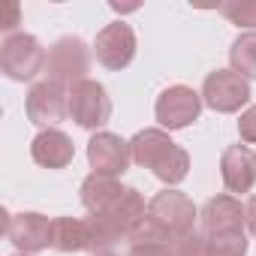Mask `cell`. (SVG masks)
<instances>
[{"mask_svg":"<svg viewBox=\"0 0 256 256\" xmlns=\"http://www.w3.org/2000/svg\"><path fill=\"white\" fill-rule=\"evenodd\" d=\"M193 229H199V211L193 205V199L181 190L166 187L163 193H157L148 202V214L139 223V229L133 232L130 244L136 241H178L184 235H190Z\"/></svg>","mask_w":256,"mask_h":256,"instance_id":"obj_1","label":"cell"},{"mask_svg":"<svg viewBox=\"0 0 256 256\" xmlns=\"http://www.w3.org/2000/svg\"><path fill=\"white\" fill-rule=\"evenodd\" d=\"M130 157L133 163H139L142 169H151L163 184L175 187L187 178L190 172V154L175 145L169 139L166 130L160 126H148V130H139L133 139H130Z\"/></svg>","mask_w":256,"mask_h":256,"instance_id":"obj_2","label":"cell"},{"mask_svg":"<svg viewBox=\"0 0 256 256\" xmlns=\"http://www.w3.org/2000/svg\"><path fill=\"white\" fill-rule=\"evenodd\" d=\"M48 64V52L34 34H12L0 42V70L12 82H34Z\"/></svg>","mask_w":256,"mask_h":256,"instance_id":"obj_3","label":"cell"},{"mask_svg":"<svg viewBox=\"0 0 256 256\" xmlns=\"http://www.w3.org/2000/svg\"><path fill=\"white\" fill-rule=\"evenodd\" d=\"M66 106H70V118L84 126V130H102L112 118V100H108V90L106 84L94 82V78H84L78 84H72L66 90Z\"/></svg>","mask_w":256,"mask_h":256,"instance_id":"obj_4","label":"cell"},{"mask_svg":"<svg viewBox=\"0 0 256 256\" xmlns=\"http://www.w3.org/2000/svg\"><path fill=\"white\" fill-rule=\"evenodd\" d=\"M48 78L58 82L60 88H72L78 82L88 78V70H90V52L84 46V40L78 36H60L52 48H48Z\"/></svg>","mask_w":256,"mask_h":256,"instance_id":"obj_5","label":"cell"},{"mask_svg":"<svg viewBox=\"0 0 256 256\" xmlns=\"http://www.w3.org/2000/svg\"><path fill=\"white\" fill-rule=\"evenodd\" d=\"M202 94L187 88V84H172L166 88L157 102H154V118L160 124V130H184L193 120H199L202 112Z\"/></svg>","mask_w":256,"mask_h":256,"instance_id":"obj_6","label":"cell"},{"mask_svg":"<svg viewBox=\"0 0 256 256\" xmlns=\"http://www.w3.org/2000/svg\"><path fill=\"white\" fill-rule=\"evenodd\" d=\"M202 102L220 114H235L250 102V84L232 70H214L202 82Z\"/></svg>","mask_w":256,"mask_h":256,"instance_id":"obj_7","label":"cell"},{"mask_svg":"<svg viewBox=\"0 0 256 256\" xmlns=\"http://www.w3.org/2000/svg\"><path fill=\"white\" fill-rule=\"evenodd\" d=\"M24 112H28L30 124L42 126V130H58V124L70 114L66 88H60L52 78H42V82L30 84L28 100H24Z\"/></svg>","mask_w":256,"mask_h":256,"instance_id":"obj_8","label":"cell"},{"mask_svg":"<svg viewBox=\"0 0 256 256\" xmlns=\"http://www.w3.org/2000/svg\"><path fill=\"white\" fill-rule=\"evenodd\" d=\"M94 54H96V64H102L106 70L130 66L133 58H136V34H133V28L126 22L106 24L94 40Z\"/></svg>","mask_w":256,"mask_h":256,"instance_id":"obj_9","label":"cell"},{"mask_svg":"<svg viewBox=\"0 0 256 256\" xmlns=\"http://www.w3.org/2000/svg\"><path fill=\"white\" fill-rule=\"evenodd\" d=\"M199 232L205 238L223 232H247V208L229 193L211 196L199 211Z\"/></svg>","mask_w":256,"mask_h":256,"instance_id":"obj_10","label":"cell"},{"mask_svg":"<svg viewBox=\"0 0 256 256\" xmlns=\"http://www.w3.org/2000/svg\"><path fill=\"white\" fill-rule=\"evenodd\" d=\"M52 226H54V220H48L46 214H36V211L6 214V235L16 244V250L28 253V256L52 247Z\"/></svg>","mask_w":256,"mask_h":256,"instance_id":"obj_11","label":"cell"},{"mask_svg":"<svg viewBox=\"0 0 256 256\" xmlns=\"http://www.w3.org/2000/svg\"><path fill=\"white\" fill-rule=\"evenodd\" d=\"M130 142H124L120 136L108 133V130H100L90 136L88 142V163L96 175H108V178H118L126 172L130 166Z\"/></svg>","mask_w":256,"mask_h":256,"instance_id":"obj_12","label":"cell"},{"mask_svg":"<svg viewBox=\"0 0 256 256\" xmlns=\"http://www.w3.org/2000/svg\"><path fill=\"white\" fill-rule=\"evenodd\" d=\"M82 205L88 208L90 217H108L124 199L130 193V187H124L118 178H108V175H96L90 172L84 181H82Z\"/></svg>","mask_w":256,"mask_h":256,"instance_id":"obj_13","label":"cell"},{"mask_svg":"<svg viewBox=\"0 0 256 256\" xmlns=\"http://www.w3.org/2000/svg\"><path fill=\"white\" fill-rule=\"evenodd\" d=\"M220 178L229 193H250L256 184V154L247 145H229L220 157Z\"/></svg>","mask_w":256,"mask_h":256,"instance_id":"obj_14","label":"cell"},{"mask_svg":"<svg viewBox=\"0 0 256 256\" xmlns=\"http://www.w3.org/2000/svg\"><path fill=\"white\" fill-rule=\"evenodd\" d=\"M30 157L42 169H66L76 157V145L64 130H40L30 142Z\"/></svg>","mask_w":256,"mask_h":256,"instance_id":"obj_15","label":"cell"},{"mask_svg":"<svg viewBox=\"0 0 256 256\" xmlns=\"http://www.w3.org/2000/svg\"><path fill=\"white\" fill-rule=\"evenodd\" d=\"M52 247L60 253H94L90 223L78 217H58L52 226Z\"/></svg>","mask_w":256,"mask_h":256,"instance_id":"obj_16","label":"cell"},{"mask_svg":"<svg viewBox=\"0 0 256 256\" xmlns=\"http://www.w3.org/2000/svg\"><path fill=\"white\" fill-rule=\"evenodd\" d=\"M229 66H232V72H238L244 78H256V30L253 34H241L232 42Z\"/></svg>","mask_w":256,"mask_h":256,"instance_id":"obj_17","label":"cell"},{"mask_svg":"<svg viewBox=\"0 0 256 256\" xmlns=\"http://www.w3.org/2000/svg\"><path fill=\"white\" fill-rule=\"evenodd\" d=\"M208 256H247V232H223L208 235Z\"/></svg>","mask_w":256,"mask_h":256,"instance_id":"obj_18","label":"cell"},{"mask_svg":"<svg viewBox=\"0 0 256 256\" xmlns=\"http://www.w3.org/2000/svg\"><path fill=\"white\" fill-rule=\"evenodd\" d=\"M220 16L229 24L247 28V34H253V28H256V0H226V4H220Z\"/></svg>","mask_w":256,"mask_h":256,"instance_id":"obj_19","label":"cell"},{"mask_svg":"<svg viewBox=\"0 0 256 256\" xmlns=\"http://www.w3.org/2000/svg\"><path fill=\"white\" fill-rule=\"evenodd\" d=\"M172 250H175V256H208V241L199 229H193L190 235L172 241Z\"/></svg>","mask_w":256,"mask_h":256,"instance_id":"obj_20","label":"cell"},{"mask_svg":"<svg viewBox=\"0 0 256 256\" xmlns=\"http://www.w3.org/2000/svg\"><path fill=\"white\" fill-rule=\"evenodd\" d=\"M126 256H175V250L169 241H136Z\"/></svg>","mask_w":256,"mask_h":256,"instance_id":"obj_21","label":"cell"},{"mask_svg":"<svg viewBox=\"0 0 256 256\" xmlns=\"http://www.w3.org/2000/svg\"><path fill=\"white\" fill-rule=\"evenodd\" d=\"M238 136L247 145H256V106H247L238 118Z\"/></svg>","mask_w":256,"mask_h":256,"instance_id":"obj_22","label":"cell"},{"mask_svg":"<svg viewBox=\"0 0 256 256\" xmlns=\"http://www.w3.org/2000/svg\"><path fill=\"white\" fill-rule=\"evenodd\" d=\"M18 22H22V10H18V4H6L4 10H0V30H4L6 36H12V30L18 28Z\"/></svg>","mask_w":256,"mask_h":256,"instance_id":"obj_23","label":"cell"},{"mask_svg":"<svg viewBox=\"0 0 256 256\" xmlns=\"http://www.w3.org/2000/svg\"><path fill=\"white\" fill-rule=\"evenodd\" d=\"M244 208H247V232L256 235V193L250 196V202H247Z\"/></svg>","mask_w":256,"mask_h":256,"instance_id":"obj_24","label":"cell"},{"mask_svg":"<svg viewBox=\"0 0 256 256\" xmlns=\"http://www.w3.org/2000/svg\"><path fill=\"white\" fill-rule=\"evenodd\" d=\"M100 256H118V253H112V250H108V253H100Z\"/></svg>","mask_w":256,"mask_h":256,"instance_id":"obj_25","label":"cell"},{"mask_svg":"<svg viewBox=\"0 0 256 256\" xmlns=\"http://www.w3.org/2000/svg\"><path fill=\"white\" fill-rule=\"evenodd\" d=\"M16 256H28V253H16Z\"/></svg>","mask_w":256,"mask_h":256,"instance_id":"obj_26","label":"cell"}]
</instances>
